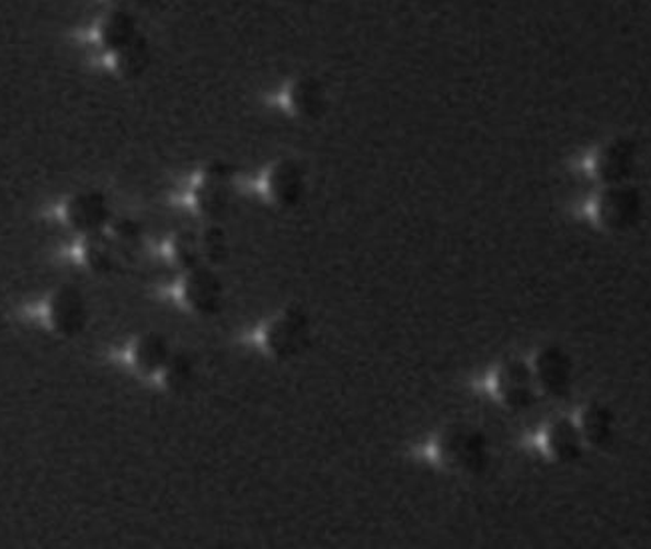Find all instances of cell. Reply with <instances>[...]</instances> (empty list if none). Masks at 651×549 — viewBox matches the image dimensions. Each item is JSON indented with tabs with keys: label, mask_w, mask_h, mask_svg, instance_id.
<instances>
[{
	"label": "cell",
	"mask_w": 651,
	"mask_h": 549,
	"mask_svg": "<svg viewBox=\"0 0 651 549\" xmlns=\"http://www.w3.org/2000/svg\"><path fill=\"white\" fill-rule=\"evenodd\" d=\"M412 458L430 470L473 478L488 470L492 460V448L483 430L472 424L456 422L446 424L424 437L412 448Z\"/></svg>",
	"instance_id": "cell-1"
},
{
	"label": "cell",
	"mask_w": 651,
	"mask_h": 549,
	"mask_svg": "<svg viewBox=\"0 0 651 549\" xmlns=\"http://www.w3.org/2000/svg\"><path fill=\"white\" fill-rule=\"evenodd\" d=\"M312 318L300 306H284L248 330L244 344L262 358L290 362L312 344Z\"/></svg>",
	"instance_id": "cell-2"
},
{
	"label": "cell",
	"mask_w": 651,
	"mask_h": 549,
	"mask_svg": "<svg viewBox=\"0 0 651 549\" xmlns=\"http://www.w3.org/2000/svg\"><path fill=\"white\" fill-rule=\"evenodd\" d=\"M176 274L179 276L164 290L179 310L201 318L218 316L225 310L226 286L218 270L194 266Z\"/></svg>",
	"instance_id": "cell-3"
},
{
	"label": "cell",
	"mask_w": 651,
	"mask_h": 549,
	"mask_svg": "<svg viewBox=\"0 0 651 549\" xmlns=\"http://www.w3.org/2000/svg\"><path fill=\"white\" fill-rule=\"evenodd\" d=\"M585 214L590 222L609 235H624L636 228L643 216V196L631 182L597 186L587 201Z\"/></svg>",
	"instance_id": "cell-4"
},
{
	"label": "cell",
	"mask_w": 651,
	"mask_h": 549,
	"mask_svg": "<svg viewBox=\"0 0 651 549\" xmlns=\"http://www.w3.org/2000/svg\"><path fill=\"white\" fill-rule=\"evenodd\" d=\"M478 386L495 405L514 414L534 408L541 398L529 362L524 358H510L495 364L494 368L486 371Z\"/></svg>",
	"instance_id": "cell-5"
},
{
	"label": "cell",
	"mask_w": 651,
	"mask_h": 549,
	"mask_svg": "<svg viewBox=\"0 0 651 549\" xmlns=\"http://www.w3.org/2000/svg\"><path fill=\"white\" fill-rule=\"evenodd\" d=\"M237 192V170L225 160H213L198 170L192 182L191 206L204 225L225 218Z\"/></svg>",
	"instance_id": "cell-6"
},
{
	"label": "cell",
	"mask_w": 651,
	"mask_h": 549,
	"mask_svg": "<svg viewBox=\"0 0 651 549\" xmlns=\"http://www.w3.org/2000/svg\"><path fill=\"white\" fill-rule=\"evenodd\" d=\"M638 158L640 150L633 138L612 136L582 158V172L597 186L631 182L638 169Z\"/></svg>",
	"instance_id": "cell-7"
},
{
	"label": "cell",
	"mask_w": 651,
	"mask_h": 549,
	"mask_svg": "<svg viewBox=\"0 0 651 549\" xmlns=\"http://www.w3.org/2000/svg\"><path fill=\"white\" fill-rule=\"evenodd\" d=\"M33 308L34 320L50 334L60 338L79 336L89 324V306L77 288L60 286L43 296Z\"/></svg>",
	"instance_id": "cell-8"
},
{
	"label": "cell",
	"mask_w": 651,
	"mask_h": 549,
	"mask_svg": "<svg viewBox=\"0 0 651 549\" xmlns=\"http://www.w3.org/2000/svg\"><path fill=\"white\" fill-rule=\"evenodd\" d=\"M260 194L272 208H298L308 194V174L302 162L293 157L274 160L262 174Z\"/></svg>",
	"instance_id": "cell-9"
},
{
	"label": "cell",
	"mask_w": 651,
	"mask_h": 549,
	"mask_svg": "<svg viewBox=\"0 0 651 549\" xmlns=\"http://www.w3.org/2000/svg\"><path fill=\"white\" fill-rule=\"evenodd\" d=\"M529 448L536 449L548 461L570 466L584 458L587 446L575 420L560 415L534 432Z\"/></svg>",
	"instance_id": "cell-10"
},
{
	"label": "cell",
	"mask_w": 651,
	"mask_h": 549,
	"mask_svg": "<svg viewBox=\"0 0 651 549\" xmlns=\"http://www.w3.org/2000/svg\"><path fill=\"white\" fill-rule=\"evenodd\" d=\"M528 362L541 398L562 400L572 392V356L562 346L546 344V346L538 347L529 356Z\"/></svg>",
	"instance_id": "cell-11"
},
{
	"label": "cell",
	"mask_w": 651,
	"mask_h": 549,
	"mask_svg": "<svg viewBox=\"0 0 651 549\" xmlns=\"http://www.w3.org/2000/svg\"><path fill=\"white\" fill-rule=\"evenodd\" d=\"M113 206L101 191L75 192L62 206V222L79 236L106 232L113 220Z\"/></svg>",
	"instance_id": "cell-12"
},
{
	"label": "cell",
	"mask_w": 651,
	"mask_h": 549,
	"mask_svg": "<svg viewBox=\"0 0 651 549\" xmlns=\"http://www.w3.org/2000/svg\"><path fill=\"white\" fill-rule=\"evenodd\" d=\"M176 347L170 344L169 338L158 332H142L136 334L121 347V364L124 368L135 371L138 376L155 380L158 371L169 362Z\"/></svg>",
	"instance_id": "cell-13"
},
{
	"label": "cell",
	"mask_w": 651,
	"mask_h": 549,
	"mask_svg": "<svg viewBox=\"0 0 651 549\" xmlns=\"http://www.w3.org/2000/svg\"><path fill=\"white\" fill-rule=\"evenodd\" d=\"M284 99H286L288 113L304 123L322 121L328 114V106H330L324 84L310 75H302V77L290 80Z\"/></svg>",
	"instance_id": "cell-14"
},
{
	"label": "cell",
	"mask_w": 651,
	"mask_h": 549,
	"mask_svg": "<svg viewBox=\"0 0 651 549\" xmlns=\"http://www.w3.org/2000/svg\"><path fill=\"white\" fill-rule=\"evenodd\" d=\"M582 432L587 449H604L614 442L618 432V415L606 402H587L573 415Z\"/></svg>",
	"instance_id": "cell-15"
},
{
	"label": "cell",
	"mask_w": 651,
	"mask_h": 549,
	"mask_svg": "<svg viewBox=\"0 0 651 549\" xmlns=\"http://www.w3.org/2000/svg\"><path fill=\"white\" fill-rule=\"evenodd\" d=\"M140 34L142 33H140L135 12L121 9V7H114L113 11L106 12V16L99 24L101 45L106 50H111L113 55L123 50L124 46L130 45Z\"/></svg>",
	"instance_id": "cell-16"
},
{
	"label": "cell",
	"mask_w": 651,
	"mask_h": 549,
	"mask_svg": "<svg viewBox=\"0 0 651 549\" xmlns=\"http://www.w3.org/2000/svg\"><path fill=\"white\" fill-rule=\"evenodd\" d=\"M116 256H118V248L114 247L111 236L101 232V235L80 236L75 260L82 268L90 270L94 274H108L116 264Z\"/></svg>",
	"instance_id": "cell-17"
},
{
	"label": "cell",
	"mask_w": 651,
	"mask_h": 549,
	"mask_svg": "<svg viewBox=\"0 0 651 549\" xmlns=\"http://www.w3.org/2000/svg\"><path fill=\"white\" fill-rule=\"evenodd\" d=\"M158 254H160V260L164 264H169L176 272L194 268V266H203L201 264V250H198V235L191 232V230L172 232L162 242Z\"/></svg>",
	"instance_id": "cell-18"
},
{
	"label": "cell",
	"mask_w": 651,
	"mask_h": 549,
	"mask_svg": "<svg viewBox=\"0 0 651 549\" xmlns=\"http://www.w3.org/2000/svg\"><path fill=\"white\" fill-rule=\"evenodd\" d=\"M194 374H196V366H194V358L191 354L182 352V350H174L169 362L155 376L152 384L158 386L162 392L182 393L186 388H191Z\"/></svg>",
	"instance_id": "cell-19"
},
{
	"label": "cell",
	"mask_w": 651,
	"mask_h": 549,
	"mask_svg": "<svg viewBox=\"0 0 651 549\" xmlns=\"http://www.w3.org/2000/svg\"><path fill=\"white\" fill-rule=\"evenodd\" d=\"M152 65V46L147 36L140 34L130 45L123 50L114 53V68L126 80H138L145 77Z\"/></svg>",
	"instance_id": "cell-20"
},
{
	"label": "cell",
	"mask_w": 651,
	"mask_h": 549,
	"mask_svg": "<svg viewBox=\"0 0 651 549\" xmlns=\"http://www.w3.org/2000/svg\"><path fill=\"white\" fill-rule=\"evenodd\" d=\"M198 235V250H201V264L208 268H222L230 259V238L226 235L220 222L204 225Z\"/></svg>",
	"instance_id": "cell-21"
},
{
	"label": "cell",
	"mask_w": 651,
	"mask_h": 549,
	"mask_svg": "<svg viewBox=\"0 0 651 549\" xmlns=\"http://www.w3.org/2000/svg\"><path fill=\"white\" fill-rule=\"evenodd\" d=\"M106 235L111 236L118 250H135L145 240V228L130 216H114Z\"/></svg>",
	"instance_id": "cell-22"
},
{
	"label": "cell",
	"mask_w": 651,
	"mask_h": 549,
	"mask_svg": "<svg viewBox=\"0 0 651 549\" xmlns=\"http://www.w3.org/2000/svg\"><path fill=\"white\" fill-rule=\"evenodd\" d=\"M111 2H113L114 7L135 11V9H147L155 0H111Z\"/></svg>",
	"instance_id": "cell-23"
}]
</instances>
